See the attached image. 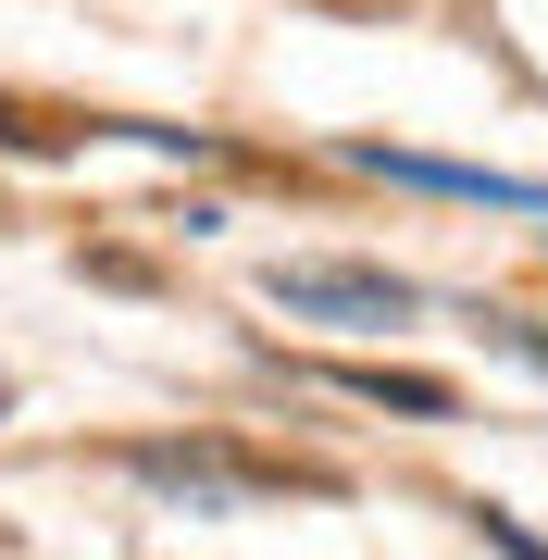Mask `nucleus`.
I'll list each match as a JSON object with an SVG mask.
<instances>
[{
	"label": "nucleus",
	"instance_id": "nucleus-3",
	"mask_svg": "<svg viewBox=\"0 0 548 560\" xmlns=\"http://www.w3.org/2000/svg\"><path fill=\"white\" fill-rule=\"evenodd\" d=\"M362 175H399V187H436V200H499V212H536L524 175H474V162H424V150H349Z\"/></svg>",
	"mask_w": 548,
	"mask_h": 560
},
{
	"label": "nucleus",
	"instance_id": "nucleus-2",
	"mask_svg": "<svg viewBox=\"0 0 548 560\" xmlns=\"http://www.w3.org/2000/svg\"><path fill=\"white\" fill-rule=\"evenodd\" d=\"M125 474L163 486V499H263V486H287L275 460H224V448H125Z\"/></svg>",
	"mask_w": 548,
	"mask_h": 560
},
{
	"label": "nucleus",
	"instance_id": "nucleus-1",
	"mask_svg": "<svg viewBox=\"0 0 548 560\" xmlns=\"http://www.w3.org/2000/svg\"><path fill=\"white\" fill-rule=\"evenodd\" d=\"M263 300H275V312H300V324H399V312H411V287H399V275H374V261H275Z\"/></svg>",
	"mask_w": 548,
	"mask_h": 560
},
{
	"label": "nucleus",
	"instance_id": "nucleus-4",
	"mask_svg": "<svg viewBox=\"0 0 548 560\" xmlns=\"http://www.w3.org/2000/svg\"><path fill=\"white\" fill-rule=\"evenodd\" d=\"M337 386H349V399H386V411H448V386H436V374H386V361H349Z\"/></svg>",
	"mask_w": 548,
	"mask_h": 560
},
{
	"label": "nucleus",
	"instance_id": "nucleus-5",
	"mask_svg": "<svg viewBox=\"0 0 548 560\" xmlns=\"http://www.w3.org/2000/svg\"><path fill=\"white\" fill-rule=\"evenodd\" d=\"M474 523H487V548H511V560H548V548H536V536H524L511 511H474Z\"/></svg>",
	"mask_w": 548,
	"mask_h": 560
},
{
	"label": "nucleus",
	"instance_id": "nucleus-6",
	"mask_svg": "<svg viewBox=\"0 0 548 560\" xmlns=\"http://www.w3.org/2000/svg\"><path fill=\"white\" fill-rule=\"evenodd\" d=\"M0 411H13V386H0Z\"/></svg>",
	"mask_w": 548,
	"mask_h": 560
}]
</instances>
